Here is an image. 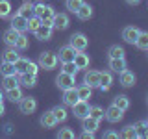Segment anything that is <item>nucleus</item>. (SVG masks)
Listing matches in <instances>:
<instances>
[{"label": "nucleus", "mask_w": 148, "mask_h": 139, "mask_svg": "<svg viewBox=\"0 0 148 139\" xmlns=\"http://www.w3.org/2000/svg\"><path fill=\"white\" fill-rule=\"evenodd\" d=\"M58 54L54 52H43L39 56V67L41 69H46V71H52L56 69V65H58Z\"/></svg>", "instance_id": "f03ea898"}, {"label": "nucleus", "mask_w": 148, "mask_h": 139, "mask_svg": "<svg viewBox=\"0 0 148 139\" xmlns=\"http://www.w3.org/2000/svg\"><path fill=\"white\" fill-rule=\"evenodd\" d=\"M0 74H2V76H11V74H17V71H15V63L2 61V65H0Z\"/></svg>", "instance_id": "cd10ccee"}, {"label": "nucleus", "mask_w": 148, "mask_h": 139, "mask_svg": "<svg viewBox=\"0 0 148 139\" xmlns=\"http://www.w3.org/2000/svg\"><path fill=\"white\" fill-rule=\"evenodd\" d=\"M78 100H80V96H78L76 87H71V89H65L63 91V102H65V106H71V108H72Z\"/></svg>", "instance_id": "ddd939ff"}, {"label": "nucleus", "mask_w": 148, "mask_h": 139, "mask_svg": "<svg viewBox=\"0 0 148 139\" xmlns=\"http://www.w3.org/2000/svg\"><path fill=\"white\" fill-rule=\"evenodd\" d=\"M34 15H37L45 24L52 26V19H54V9L50 6H46L45 2H37L34 4Z\"/></svg>", "instance_id": "f257e3e1"}, {"label": "nucleus", "mask_w": 148, "mask_h": 139, "mask_svg": "<svg viewBox=\"0 0 148 139\" xmlns=\"http://www.w3.org/2000/svg\"><path fill=\"white\" fill-rule=\"evenodd\" d=\"M4 111H6V109H4V102H0V117L4 115Z\"/></svg>", "instance_id": "09e8293b"}, {"label": "nucleus", "mask_w": 148, "mask_h": 139, "mask_svg": "<svg viewBox=\"0 0 148 139\" xmlns=\"http://www.w3.org/2000/svg\"><path fill=\"white\" fill-rule=\"evenodd\" d=\"M82 4H83V0H67V2H65V6H67V9L71 13H76L78 9H80Z\"/></svg>", "instance_id": "ea45409f"}, {"label": "nucleus", "mask_w": 148, "mask_h": 139, "mask_svg": "<svg viewBox=\"0 0 148 139\" xmlns=\"http://www.w3.org/2000/svg\"><path fill=\"white\" fill-rule=\"evenodd\" d=\"M82 120H83V130H89V132H92V133H95L96 130H98V126H100V120H96L92 117H85Z\"/></svg>", "instance_id": "5701e85b"}, {"label": "nucleus", "mask_w": 148, "mask_h": 139, "mask_svg": "<svg viewBox=\"0 0 148 139\" xmlns=\"http://www.w3.org/2000/svg\"><path fill=\"white\" fill-rule=\"evenodd\" d=\"M39 122H41V126H43V128H56L58 120H56L52 109H50V111H45V113L41 115V120H39Z\"/></svg>", "instance_id": "dca6fc26"}, {"label": "nucleus", "mask_w": 148, "mask_h": 139, "mask_svg": "<svg viewBox=\"0 0 148 139\" xmlns=\"http://www.w3.org/2000/svg\"><path fill=\"white\" fill-rule=\"evenodd\" d=\"M76 91H78V96H80V100H89L91 96H92V87H89L87 83H83V85L76 87Z\"/></svg>", "instance_id": "393cba45"}, {"label": "nucleus", "mask_w": 148, "mask_h": 139, "mask_svg": "<svg viewBox=\"0 0 148 139\" xmlns=\"http://www.w3.org/2000/svg\"><path fill=\"white\" fill-rule=\"evenodd\" d=\"M146 100H148V96H146Z\"/></svg>", "instance_id": "3c124183"}, {"label": "nucleus", "mask_w": 148, "mask_h": 139, "mask_svg": "<svg viewBox=\"0 0 148 139\" xmlns=\"http://www.w3.org/2000/svg\"><path fill=\"white\" fill-rule=\"evenodd\" d=\"M74 65L78 67V71L87 69L89 67V56L83 54V52H76V56H74Z\"/></svg>", "instance_id": "6ab92c4d"}, {"label": "nucleus", "mask_w": 148, "mask_h": 139, "mask_svg": "<svg viewBox=\"0 0 148 139\" xmlns=\"http://www.w3.org/2000/svg\"><path fill=\"white\" fill-rule=\"evenodd\" d=\"M8 93V100L9 102H18L22 98V91H21V87H15V89H9V91H6Z\"/></svg>", "instance_id": "72a5a7b5"}, {"label": "nucleus", "mask_w": 148, "mask_h": 139, "mask_svg": "<svg viewBox=\"0 0 148 139\" xmlns=\"http://www.w3.org/2000/svg\"><path fill=\"white\" fill-rule=\"evenodd\" d=\"M4 100V95H2V91H0V102H2Z\"/></svg>", "instance_id": "8fccbe9b"}, {"label": "nucleus", "mask_w": 148, "mask_h": 139, "mask_svg": "<svg viewBox=\"0 0 148 139\" xmlns=\"http://www.w3.org/2000/svg\"><path fill=\"white\" fill-rule=\"evenodd\" d=\"M76 17L80 19V21H89V19L92 17V8L89 6V4L83 2L82 6H80V9L76 11Z\"/></svg>", "instance_id": "f3484780"}, {"label": "nucleus", "mask_w": 148, "mask_h": 139, "mask_svg": "<svg viewBox=\"0 0 148 139\" xmlns=\"http://www.w3.org/2000/svg\"><path fill=\"white\" fill-rule=\"evenodd\" d=\"M11 28H13V30H17L18 34L28 32V17L21 15V13H15V15L11 17Z\"/></svg>", "instance_id": "0eeeda50"}, {"label": "nucleus", "mask_w": 148, "mask_h": 139, "mask_svg": "<svg viewBox=\"0 0 148 139\" xmlns=\"http://www.w3.org/2000/svg\"><path fill=\"white\" fill-rule=\"evenodd\" d=\"M15 48H17V50H24V48H28V37H26L24 34L18 35V39H17V43H15Z\"/></svg>", "instance_id": "79ce46f5"}, {"label": "nucleus", "mask_w": 148, "mask_h": 139, "mask_svg": "<svg viewBox=\"0 0 148 139\" xmlns=\"http://www.w3.org/2000/svg\"><path fill=\"white\" fill-rule=\"evenodd\" d=\"M146 52H148V50H146Z\"/></svg>", "instance_id": "864d4df0"}, {"label": "nucleus", "mask_w": 148, "mask_h": 139, "mask_svg": "<svg viewBox=\"0 0 148 139\" xmlns=\"http://www.w3.org/2000/svg\"><path fill=\"white\" fill-rule=\"evenodd\" d=\"M63 72H67V74H72V76H76V72H78V67L74 65V61H67V63H63V69H61Z\"/></svg>", "instance_id": "a19ab883"}, {"label": "nucleus", "mask_w": 148, "mask_h": 139, "mask_svg": "<svg viewBox=\"0 0 148 139\" xmlns=\"http://www.w3.org/2000/svg\"><path fill=\"white\" fill-rule=\"evenodd\" d=\"M106 119L109 120V122H119V120H122V117H124V111L120 109V108H117L115 104H111L108 109H106V115H104Z\"/></svg>", "instance_id": "9d476101"}, {"label": "nucleus", "mask_w": 148, "mask_h": 139, "mask_svg": "<svg viewBox=\"0 0 148 139\" xmlns=\"http://www.w3.org/2000/svg\"><path fill=\"white\" fill-rule=\"evenodd\" d=\"M78 50L74 48L72 45H65L59 48V56H58V59L61 63H67V61H74V56H76Z\"/></svg>", "instance_id": "6e6552de"}, {"label": "nucleus", "mask_w": 148, "mask_h": 139, "mask_svg": "<svg viewBox=\"0 0 148 139\" xmlns=\"http://www.w3.org/2000/svg\"><path fill=\"white\" fill-rule=\"evenodd\" d=\"M52 113H54V117H56L58 122H63V120H67V117H69L65 106H56V108H52Z\"/></svg>", "instance_id": "a878e982"}, {"label": "nucleus", "mask_w": 148, "mask_h": 139, "mask_svg": "<svg viewBox=\"0 0 148 139\" xmlns=\"http://www.w3.org/2000/svg\"><path fill=\"white\" fill-rule=\"evenodd\" d=\"M92 136H95V133L89 132V130H83V132H82V137L83 139H92Z\"/></svg>", "instance_id": "49530a36"}, {"label": "nucleus", "mask_w": 148, "mask_h": 139, "mask_svg": "<svg viewBox=\"0 0 148 139\" xmlns=\"http://www.w3.org/2000/svg\"><path fill=\"white\" fill-rule=\"evenodd\" d=\"M135 46L139 50H148V32H141L135 41Z\"/></svg>", "instance_id": "c756f323"}, {"label": "nucleus", "mask_w": 148, "mask_h": 139, "mask_svg": "<svg viewBox=\"0 0 148 139\" xmlns=\"http://www.w3.org/2000/svg\"><path fill=\"white\" fill-rule=\"evenodd\" d=\"M120 133L113 132V130H108V132H104V139H119Z\"/></svg>", "instance_id": "a18cd8bd"}, {"label": "nucleus", "mask_w": 148, "mask_h": 139, "mask_svg": "<svg viewBox=\"0 0 148 139\" xmlns=\"http://www.w3.org/2000/svg\"><path fill=\"white\" fill-rule=\"evenodd\" d=\"M69 24H71V21H69L67 13H54L52 28H56V30H67Z\"/></svg>", "instance_id": "1a4fd4ad"}, {"label": "nucleus", "mask_w": 148, "mask_h": 139, "mask_svg": "<svg viewBox=\"0 0 148 139\" xmlns=\"http://www.w3.org/2000/svg\"><path fill=\"white\" fill-rule=\"evenodd\" d=\"M11 15V4L9 0H0V19H6Z\"/></svg>", "instance_id": "473e14b6"}, {"label": "nucleus", "mask_w": 148, "mask_h": 139, "mask_svg": "<svg viewBox=\"0 0 148 139\" xmlns=\"http://www.w3.org/2000/svg\"><path fill=\"white\" fill-rule=\"evenodd\" d=\"M139 34H141V30H139V28H135V26H126L122 30V39L126 41V43H132L133 45L137 41Z\"/></svg>", "instance_id": "9b49d317"}, {"label": "nucleus", "mask_w": 148, "mask_h": 139, "mask_svg": "<svg viewBox=\"0 0 148 139\" xmlns=\"http://www.w3.org/2000/svg\"><path fill=\"white\" fill-rule=\"evenodd\" d=\"M139 2H141V0H126V4H130V6H137Z\"/></svg>", "instance_id": "de8ad7c7"}, {"label": "nucleus", "mask_w": 148, "mask_h": 139, "mask_svg": "<svg viewBox=\"0 0 148 139\" xmlns=\"http://www.w3.org/2000/svg\"><path fill=\"white\" fill-rule=\"evenodd\" d=\"M18 32L17 30H13V28H9V30H6L4 32V43L6 45H9V46H15V43H17V39H18Z\"/></svg>", "instance_id": "412c9836"}, {"label": "nucleus", "mask_w": 148, "mask_h": 139, "mask_svg": "<svg viewBox=\"0 0 148 139\" xmlns=\"http://www.w3.org/2000/svg\"><path fill=\"white\" fill-rule=\"evenodd\" d=\"M74 83H76V78L72 76V74H67V72H59V76L56 78V85L59 87V89H71V87H76L74 85Z\"/></svg>", "instance_id": "20e7f679"}, {"label": "nucleus", "mask_w": 148, "mask_h": 139, "mask_svg": "<svg viewBox=\"0 0 148 139\" xmlns=\"http://www.w3.org/2000/svg\"><path fill=\"white\" fill-rule=\"evenodd\" d=\"M2 87H4V89H6V91H9V89H15V87H18V80H17V74H11V76H4Z\"/></svg>", "instance_id": "b1692460"}, {"label": "nucleus", "mask_w": 148, "mask_h": 139, "mask_svg": "<svg viewBox=\"0 0 148 139\" xmlns=\"http://www.w3.org/2000/svg\"><path fill=\"white\" fill-rule=\"evenodd\" d=\"M18 109H21V113H24V115L34 113L37 109V100L34 96H22V98L18 100Z\"/></svg>", "instance_id": "7ed1b4c3"}, {"label": "nucleus", "mask_w": 148, "mask_h": 139, "mask_svg": "<svg viewBox=\"0 0 148 139\" xmlns=\"http://www.w3.org/2000/svg\"><path fill=\"white\" fill-rule=\"evenodd\" d=\"M111 83H113V76H111V72H100V89L102 91H109Z\"/></svg>", "instance_id": "4be33fe9"}, {"label": "nucleus", "mask_w": 148, "mask_h": 139, "mask_svg": "<svg viewBox=\"0 0 148 139\" xmlns=\"http://www.w3.org/2000/svg\"><path fill=\"white\" fill-rule=\"evenodd\" d=\"M41 24H43V21H41V19L37 17V15L28 17V30H30V32H34V34H35V30H37V28H39Z\"/></svg>", "instance_id": "f704fd0d"}, {"label": "nucleus", "mask_w": 148, "mask_h": 139, "mask_svg": "<svg viewBox=\"0 0 148 139\" xmlns=\"http://www.w3.org/2000/svg\"><path fill=\"white\" fill-rule=\"evenodd\" d=\"M18 59V54H17V48L15 46H11V48H8L6 52L2 56V61H9V63H15Z\"/></svg>", "instance_id": "7c9ffc66"}, {"label": "nucleus", "mask_w": 148, "mask_h": 139, "mask_svg": "<svg viewBox=\"0 0 148 139\" xmlns=\"http://www.w3.org/2000/svg\"><path fill=\"white\" fill-rule=\"evenodd\" d=\"M135 82H137V78H135V74H133L132 71L124 69V71L120 72V85H124V87H132V85H135Z\"/></svg>", "instance_id": "2eb2a0df"}, {"label": "nucleus", "mask_w": 148, "mask_h": 139, "mask_svg": "<svg viewBox=\"0 0 148 139\" xmlns=\"http://www.w3.org/2000/svg\"><path fill=\"white\" fill-rule=\"evenodd\" d=\"M18 83H22L24 87H35L37 85V74H30V72H22Z\"/></svg>", "instance_id": "a211bd4d"}, {"label": "nucleus", "mask_w": 148, "mask_h": 139, "mask_svg": "<svg viewBox=\"0 0 148 139\" xmlns=\"http://www.w3.org/2000/svg\"><path fill=\"white\" fill-rule=\"evenodd\" d=\"M146 122H148V120H146Z\"/></svg>", "instance_id": "603ef678"}, {"label": "nucleus", "mask_w": 148, "mask_h": 139, "mask_svg": "<svg viewBox=\"0 0 148 139\" xmlns=\"http://www.w3.org/2000/svg\"><path fill=\"white\" fill-rule=\"evenodd\" d=\"M58 137L59 139H74V132L71 128H61L59 133H58Z\"/></svg>", "instance_id": "37998d69"}, {"label": "nucleus", "mask_w": 148, "mask_h": 139, "mask_svg": "<svg viewBox=\"0 0 148 139\" xmlns=\"http://www.w3.org/2000/svg\"><path fill=\"white\" fill-rule=\"evenodd\" d=\"M109 69L113 72H122L124 69H126V59L124 58H113V59H109Z\"/></svg>", "instance_id": "aec40b11"}, {"label": "nucleus", "mask_w": 148, "mask_h": 139, "mask_svg": "<svg viewBox=\"0 0 148 139\" xmlns=\"http://www.w3.org/2000/svg\"><path fill=\"white\" fill-rule=\"evenodd\" d=\"M104 115H106V111L102 109L100 106H91V109H89V117L96 119V120H102V119H104Z\"/></svg>", "instance_id": "c9c22d12"}, {"label": "nucleus", "mask_w": 148, "mask_h": 139, "mask_svg": "<svg viewBox=\"0 0 148 139\" xmlns=\"http://www.w3.org/2000/svg\"><path fill=\"white\" fill-rule=\"evenodd\" d=\"M17 13H21V15H24V17H32V15H34V4H32V2H24Z\"/></svg>", "instance_id": "e433bc0d"}, {"label": "nucleus", "mask_w": 148, "mask_h": 139, "mask_svg": "<svg viewBox=\"0 0 148 139\" xmlns=\"http://www.w3.org/2000/svg\"><path fill=\"white\" fill-rule=\"evenodd\" d=\"M89 109H91V106H89V102L87 100H78L76 104L72 106V113H74V117L76 119H85V117H89Z\"/></svg>", "instance_id": "39448f33"}, {"label": "nucleus", "mask_w": 148, "mask_h": 139, "mask_svg": "<svg viewBox=\"0 0 148 139\" xmlns=\"http://www.w3.org/2000/svg\"><path fill=\"white\" fill-rule=\"evenodd\" d=\"M37 69H39V65H37V63H34V61H28L26 72H30V74H37Z\"/></svg>", "instance_id": "c03bdc74"}, {"label": "nucleus", "mask_w": 148, "mask_h": 139, "mask_svg": "<svg viewBox=\"0 0 148 139\" xmlns=\"http://www.w3.org/2000/svg\"><path fill=\"white\" fill-rule=\"evenodd\" d=\"M69 45H72L78 52H85V48L89 46V39H87L83 34L78 32V34H72L71 35V43H69Z\"/></svg>", "instance_id": "423d86ee"}, {"label": "nucleus", "mask_w": 148, "mask_h": 139, "mask_svg": "<svg viewBox=\"0 0 148 139\" xmlns=\"http://www.w3.org/2000/svg\"><path fill=\"white\" fill-rule=\"evenodd\" d=\"M52 30H54V28L50 24H45V22H43V24L35 30V37L41 39V41H48L50 37H52Z\"/></svg>", "instance_id": "4468645a"}, {"label": "nucleus", "mask_w": 148, "mask_h": 139, "mask_svg": "<svg viewBox=\"0 0 148 139\" xmlns=\"http://www.w3.org/2000/svg\"><path fill=\"white\" fill-rule=\"evenodd\" d=\"M28 61H30V59H26V58H18V59H17V61H15V71H17V74L26 72Z\"/></svg>", "instance_id": "4c0bfd02"}, {"label": "nucleus", "mask_w": 148, "mask_h": 139, "mask_svg": "<svg viewBox=\"0 0 148 139\" xmlns=\"http://www.w3.org/2000/svg\"><path fill=\"white\" fill-rule=\"evenodd\" d=\"M83 83H87L89 87H98L100 85V72L98 71H87L85 76H83Z\"/></svg>", "instance_id": "f8f14e48"}, {"label": "nucleus", "mask_w": 148, "mask_h": 139, "mask_svg": "<svg viewBox=\"0 0 148 139\" xmlns=\"http://www.w3.org/2000/svg\"><path fill=\"white\" fill-rule=\"evenodd\" d=\"M113 104L117 106V108H120L122 111H126V109L130 108V98H128L126 95H119V96H115Z\"/></svg>", "instance_id": "c85d7f7f"}, {"label": "nucleus", "mask_w": 148, "mask_h": 139, "mask_svg": "<svg viewBox=\"0 0 148 139\" xmlns=\"http://www.w3.org/2000/svg\"><path fill=\"white\" fill-rule=\"evenodd\" d=\"M108 56H109V59H113V58H124V56H126V52H124V48H122V46L113 45V46H109Z\"/></svg>", "instance_id": "2f4dec72"}, {"label": "nucleus", "mask_w": 148, "mask_h": 139, "mask_svg": "<svg viewBox=\"0 0 148 139\" xmlns=\"http://www.w3.org/2000/svg\"><path fill=\"white\" fill-rule=\"evenodd\" d=\"M120 137H124V139H133V137H137L135 128H133V126H124L122 132H120Z\"/></svg>", "instance_id": "58836bf2"}, {"label": "nucleus", "mask_w": 148, "mask_h": 139, "mask_svg": "<svg viewBox=\"0 0 148 139\" xmlns=\"http://www.w3.org/2000/svg\"><path fill=\"white\" fill-rule=\"evenodd\" d=\"M133 128L137 132V137H148V122L146 120H139V122L133 124Z\"/></svg>", "instance_id": "bb28decb"}]
</instances>
